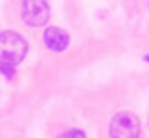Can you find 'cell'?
<instances>
[{"instance_id": "cell-2", "label": "cell", "mask_w": 149, "mask_h": 138, "mask_svg": "<svg viewBox=\"0 0 149 138\" xmlns=\"http://www.w3.org/2000/svg\"><path fill=\"white\" fill-rule=\"evenodd\" d=\"M111 138H139L141 122L132 112H119L110 124Z\"/></svg>"}, {"instance_id": "cell-6", "label": "cell", "mask_w": 149, "mask_h": 138, "mask_svg": "<svg viewBox=\"0 0 149 138\" xmlns=\"http://www.w3.org/2000/svg\"><path fill=\"white\" fill-rule=\"evenodd\" d=\"M148 60H149V56H148Z\"/></svg>"}, {"instance_id": "cell-1", "label": "cell", "mask_w": 149, "mask_h": 138, "mask_svg": "<svg viewBox=\"0 0 149 138\" xmlns=\"http://www.w3.org/2000/svg\"><path fill=\"white\" fill-rule=\"evenodd\" d=\"M28 52L26 41L16 32L6 30L0 33V66L3 71L13 69L23 60Z\"/></svg>"}, {"instance_id": "cell-5", "label": "cell", "mask_w": 149, "mask_h": 138, "mask_svg": "<svg viewBox=\"0 0 149 138\" xmlns=\"http://www.w3.org/2000/svg\"><path fill=\"white\" fill-rule=\"evenodd\" d=\"M58 138H86V134L81 130H70V131L61 134Z\"/></svg>"}, {"instance_id": "cell-4", "label": "cell", "mask_w": 149, "mask_h": 138, "mask_svg": "<svg viewBox=\"0 0 149 138\" xmlns=\"http://www.w3.org/2000/svg\"><path fill=\"white\" fill-rule=\"evenodd\" d=\"M44 42L51 50L61 52L68 46L70 38L65 30H62L59 27H49V29H47V32L44 35Z\"/></svg>"}, {"instance_id": "cell-3", "label": "cell", "mask_w": 149, "mask_h": 138, "mask_svg": "<svg viewBox=\"0 0 149 138\" xmlns=\"http://www.w3.org/2000/svg\"><path fill=\"white\" fill-rule=\"evenodd\" d=\"M22 19L31 27L44 26L49 19L47 0H22Z\"/></svg>"}]
</instances>
